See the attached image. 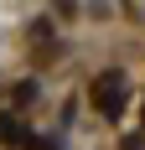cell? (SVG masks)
Wrapping results in <instances>:
<instances>
[{
	"label": "cell",
	"instance_id": "6da1fadb",
	"mask_svg": "<svg viewBox=\"0 0 145 150\" xmlns=\"http://www.w3.org/2000/svg\"><path fill=\"white\" fill-rule=\"evenodd\" d=\"M93 98H99V109H104V114H119V104H124V78H99Z\"/></svg>",
	"mask_w": 145,
	"mask_h": 150
}]
</instances>
